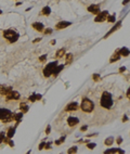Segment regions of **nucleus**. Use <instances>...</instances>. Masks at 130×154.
Listing matches in <instances>:
<instances>
[{
  "label": "nucleus",
  "instance_id": "4468645a",
  "mask_svg": "<svg viewBox=\"0 0 130 154\" xmlns=\"http://www.w3.org/2000/svg\"><path fill=\"white\" fill-rule=\"evenodd\" d=\"M63 67H64V65H56L55 67H54V70H53V75L54 76H56V75H59L60 72H61L62 70H63Z\"/></svg>",
  "mask_w": 130,
  "mask_h": 154
},
{
  "label": "nucleus",
  "instance_id": "dca6fc26",
  "mask_svg": "<svg viewBox=\"0 0 130 154\" xmlns=\"http://www.w3.org/2000/svg\"><path fill=\"white\" fill-rule=\"evenodd\" d=\"M118 52H119V54H120V56H124V57L129 56V49L126 48V47H124V48H121L120 50H118Z\"/></svg>",
  "mask_w": 130,
  "mask_h": 154
},
{
  "label": "nucleus",
  "instance_id": "f704fd0d",
  "mask_svg": "<svg viewBox=\"0 0 130 154\" xmlns=\"http://www.w3.org/2000/svg\"><path fill=\"white\" fill-rule=\"evenodd\" d=\"M50 130H51V127H50V126H48L47 129H46V133H47V134H50Z\"/></svg>",
  "mask_w": 130,
  "mask_h": 154
},
{
  "label": "nucleus",
  "instance_id": "9b49d317",
  "mask_svg": "<svg viewBox=\"0 0 130 154\" xmlns=\"http://www.w3.org/2000/svg\"><path fill=\"white\" fill-rule=\"evenodd\" d=\"M70 22H65V21H62V22H60V23L56 24V29H63L65 28V27H67V26H69L70 25Z\"/></svg>",
  "mask_w": 130,
  "mask_h": 154
},
{
  "label": "nucleus",
  "instance_id": "9d476101",
  "mask_svg": "<svg viewBox=\"0 0 130 154\" xmlns=\"http://www.w3.org/2000/svg\"><path fill=\"white\" fill-rule=\"evenodd\" d=\"M77 109H78V104L76 103V102H72V103H69L68 105L66 106L65 111H67V112H72V111H76Z\"/></svg>",
  "mask_w": 130,
  "mask_h": 154
},
{
  "label": "nucleus",
  "instance_id": "c756f323",
  "mask_svg": "<svg viewBox=\"0 0 130 154\" xmlns=\"http://www.w3.org/2000/svg\"><path fill=\"white\" fill-rule=\"evenodd\" d=\"M93 79L96 81H98V80H100V79H101V77H100L99 74H94V75H93Z\"/></svg>",
  "mask_w": 130,
  "mask_h": 154
},
{
  "label": "nucleus",
  "instance_id": "2f4dec72",
  "mask_svg": "<svg viewBox=\"0 0 130 154\" xmlns=\"http://www.w3.org/2000/svg\"><path fill=\"white\" fill-rule=\"evenodd\" d=\"M46 59H47V56H46V54H45V56H41V57L39 58V61H41V62H45V61H46Z\"/></svg>",
  "mask_w": 130,
  "mask_h": 154
},
{
  "label": "nucleus",
  "instance_id": "f8f14e48",
  "mask_svg": "<svg viewBox=\"0 0 130 154\" xmlns=\"http://www.w3.org/2000/svg\"><path fill=\"white\" fill-rule=\"evenodd\" d=\"M12 90L11 87H7V86H3V85H0V95L2 96H5L9 91Z\"/></svg>",
  "mask_w": 130,
  "mask_h": 154
},
{
  "label": "nucleus",
  "instance_id": "423d86ee",
  "mask_svg": "<svg viewBox=\"0 0 130 154\" xmlns=\"http://www.w3.org/2000/svg\"><path fill=\"white\" fill-rule=\"evenodd\" d=\"M5 97H7L8 100H18L20 99V93H18L17 91H14V90H11V91H9L5 95Z\"/></svg>",
  "mask_w": 130,
  "mask_h": 154
},
{
  "label": "nucleus",
  "instance_id": "0eeeda50",
  "mask_svg": "<svg viewBox=\"0 0 130 154\" xmlns=\"http://www.w3.org/2000/svg\"><path fill=\"white\" fill-rule=\"evenodd\" d=\"M107 15H108V12H107V11L99 12V13H98V15H97V18L94 19V21H96V22H103V21L106 20Z\"/></svg>",
  "mask_w": 130,
  "mask_h": 154
},
{
  "label": "nucleus",
  "instance_id": "5701e85b",
  "mask_svg": "<svg viewBox=\"0 0 130 154\" xmlns=\"http://www.w3.org/2000/svg\"><path fill=\"white\" fill-rule=\"evenodd\" d=\"M41 13H42L43 15H49V14L51 13V9H50L49 7H45V8L42 9V12H41Z\"/></svg>",
  "mask_w": 130,
  "mask_h": 154
},
{
  "label": "nucleus",
  "instance_id": "bb28decb",
  "mask_svg": "<svg viewBox=\"0 0 130 154\" xmlns=\"http://www.w3.org/2000/svg\"><path fill=\"white\" fill-rule=\"evenodd\" d=\"M66 58H67V60H66V63H67V64H69V63L72 62V59H73V54H70V53H69V54H67V57H66Z\"/></svg>",
  "mask_w": 130,
  "mask_h": 154
},
{
  "label": "nucleus",
  "instance_id": "4be33fe9",
  "mask_svg": "<svg viewBox=\"0 0 130 154\" xmlns=\"http://www.w3.org/2000/svg\"><path fill=\"white\" fill-rule=\"evenodd\" d=\"M14 134H15V128H9V130H8V134H7V137L9 139H11L13 136H14Z\"/></svg>",
  "mask_w": 130,
  "mask_h": 154
},
{
  "label": "nucleus",
  "instance_id": "2eb2a0df",
  "mask_svg": "<svg viewBox=\"0 0 130 154\" xmlns=\"http://www.w3.org/2000/svg\"><path fill=\"white\" fill-rule=\"evenodd\" d=\"M12 118L15 119L17 123H20L23 118V113H15V114H12Z\"/></svg>",
  "mask_w": 130,
  "mask_h": 154
},
{
  "label": "nucleus",
  "instance_id": "72a5a7b5",
  "mask_svg": "<svg viewBox=\"0 0 130 154\" xmlns=\"http://www.w3.org/2000/svg\"><path fill=\"white\" fill-rule=\"evenodd\" d=\"M45 144H46V142H41V143L39 144V150H42L43 148H45Z\"/></svg>",
  "mask_w": 130,
  "mask_h": 154
},
{
  "label": "nucleus",
  "instance_id": "7ed1b4c3",
  "mask_svg": "<svg viewBox=\"0 0 130 154\" xmlns=\"http://www.w3.org/2000/svg\"><path fill=\"white\" fill-rule=\"evenodd\" d=\"M18 33H16L15 31L13 29H8V31H4L3 32V37L5 39H8L10 42H15L16 40L18 39Z\"/></svg>",
  "mask_w": 130,
  "mask_h": 154
},
{
  "label": "nucleus",
  "instance_id": "412c9836",
  "mask_svg": "<svg viewBox=\"0 0 130 154\" xmlns=\"http://www.w3.org/2000/svg\"><path fill=\"white\" fill-rule=\"evenodd\" d=\"M41 99V95H32L29 97V101L31 102H35L36 100H40Z\"/></svg>",
  "mask_w": 130,
  "mask_h": 154
},
{
  "label": "nucleus",
  "instance_id": "1a4fd4ad",
  "mask_svg": "<svg viewBox=\"0 0 130 154\" xmlns=\"http://www.w3.org/2000/svg\"><path fill=\"white\" fill-rule=\"evenodd\" d=\"M67 123H68V125L70 127H73V126H76L78 123H79V119H78L77 117L70 116V117H68V119H67Z\"/></svg>",
  "mask_w": 130,
  "mask_h": 154
},
{
  "label": "nucleus",
  "instance_id": "a19ab883",
  "mask_svg": "<svg viewBox=\"0 0 130 154\" xmlns=\"http://www.w3.org/2000/svg\"><path fill=\"white\" fill-rule=\"evenodd\" d=\"M121 141H123V139H121V138H118V140H117L118 143H121Z\"/></svg>",
  "mask_w": 130,
  "mask_h": 154
},
{
  "label": "nucleus",
  "instance_id": "6ab92c4d",
  "mask_svg": "<svg viewBox=\"0 0 130 154\" xmlns=\"http://www.w3.org/2000/svg\"><path fill=\"white\" fill-rule=\"evenodd\" d=\"M119 58H120V54H119V52L117 51V52H115V53H114V56L111 58V63H114V62H116L117 61V60H119Z\"/></svg>",
  "mask_w": 130,
  "mask_h": 154
},
{
  "label": "nucleus",
  "instance_id": "a211bd4d",
  "mask_svg": "<svg viewBox=\"0 0 130 154\" xmlns=\"http://www.w3.org/2000/svg\"><path fill=\"white\" fill-rule=\"evenodd\" d=\"M105 153H121V154H124L125 151L120 150V149H110V150L105 151Z\"/></svg>",
  "mask_w": 130,
  "mask_h": 154
},
{
  "label": "nucleus",
  "instance_id": "ddd939ff",
  "mask_svg": "<svg viewBox=\"0 0 130 154\" xmlns=\"http://www.w3.org/2000/svg\"><path fill=\"white\" fill-rule=\"evenodd\" d=\"M32 27H34L36 31L38 32H42L43 31V24L42 23H39V22H36V23L32 24Z\"/></svg>",
  "mask_w": 130,
  "mask_h": 154
},
{
  "label": "nucleus",
  "instance_id": "f257e3e1",
  "mask_svg": "<svg viewBox=\"0 0 130 154\" xmlns=\"http://www.w3.org/2000/svg\"><path fill=\"white\" fill-rule=\"evenodd\" d=\"M101 105L105 109H111L113 105V98L112 95L107 91H104L101 97Z\"/></svg>",
  "mask_w": 130,
  "mask_h": 154
},
{
  "label": "nucleus",
  "instance_id": "c9c22d12",
  "mask_svg": "<svg viewBox=\"0 0 130 154\" xmlns=\"http://www.w3.org/2000/svg\"><path fill=\"white\" fill-rule=\"evenodd\" d=\"M45 33L46 34H51V33H52V29H46Z\"/></svg>",
  "mask_w": 130,
  "mask_h": 154
},
{
  "label": "nucleus",
  "instance_id": "4c0bfd02",
  "mask_svg": "<svg viewBox=\"0 0 130 154\" xmlns=\"http://www.w3.org/2000/svg\"><path fill=\"white\" fill-rule=\"evenodd\" d=\"M125 71H126V67H125V66L120 67V72H125Z\"/></svg>",
  "mask_w": 130,
  "mask_h": 154
},
{
  "label": "nucleus",
  "instance_id": "b1692460",
  "mask_svg": "<svg viewBox=\"0 0 130 154\" xmlns=\"http://www.w3.org/2000/svg\"><path fill=\"white\" fill-rule=\"evenodd\" d=\"M65 54V49H60V50L56 52V58L60 59V58H62Z\"/></svg>",
  "mask_w": 130,
  "mask_h": 154
},
{
  "label": "nucleus",
  "instance_id": "f03ea898",
  "mask_svg": "<svg viewBox=\"0 0 130 154\" xmlns=\"http://www.w3.org/2000/svg\"><path fill=\"white\" fill-rule=\"evenodd\" d=\"M80 106H81V110H82L83 112H86V113H91V112L93 111V109H94L93 102L88 98H83L82 99V102H81Z\"/></svg>",
  "mask_w": 130,
  "mask_h": 154
},
{
  "label": "nucleus",
  "instance_id": "7c9ffc66",
  "mask_svg": "<svg viewBox=\"0 0 130 154\" xmlns=\"http://www.w3.org/2000/svg\"><path fill=\"white\" fill-rule=\"evenodd\" d=\"M87 147H88L89 149H93V148H96V143H88Z\"/></svg>",
  "mask_w": 130,
  "mask_h": 154
},
{
  "label": "nucleus",
  "instance_id": "473e14b6",
  "mask_svg": "<svg viewBox=\"0 0 130 154\" xmlns=\"http://www.w3.org/2000/svg\"><path fill=\"white\" fill-rule=\"evenodd\" d=\"M4 134L3 133H1L0 134V143H1V142H3V139H4Z\"/></svg>",
  "mask_w": 130,
  "mask_h": 154
},
{
  "label": "nucleus",
  "instance_id": "393cba45",
  "mask_svg": "<svg viewBox=\"0 0 130 154\" xmlns=\"http://www.w3.org/2000/svg\"><path fill=\"white\" fill-rule=\"evenodd\" d=\"M107 21L108 22H112V23H113V22H115V15H107Z\"/></svg>",
  "mask_w": 130,
  "mask_h": 154
},
{
  "label": "nucleus",
  "instance_id": "79ce46f5",
  "mask_svg": "<svg viewBox=\"0 0 130 154\" xmlns=\"http://www.w3.org/2000/svg\"><path fill=\"white\" fill-rule=\"evenodd\" d=\"M129 96H130V90L128 89V91H127V98H129Z\"/></svg>",
  "mask_w": 130,
  "mask_h": 154
},
{
  "label": "nucleus",
  "instance_id": "58836bf2",
  "mask_svg": "<svg viewBox=\"0 0 130 154\" xmlns=\"http://www.w3.org/2000/svg\"><path fill=\"white\" fill-rule=\"evenodd\" d=\"M87 128H88L87 126H82V127H81V130H87Z\"/></svg>",
  "mask_w": 130,
  "mask_h": 154
},
{
  "label": "nucleus",
  "instance_id": "e433bc0d",
  "mask_svg": "<svg viewBox=\"0 0 130 154\" xmlns=\"http://www.w3.org/2000/svg\"><path fill=\"white\" fill-rule=\"evenodd\" d=\"M45 147H46V149H50V148H51V144H50V143H46Z\"/></svg>",
  "mask_w": 130,
  "mask_h": 154
},
{
  "label": "nucleus",
  "instance_id": "39448f33",
  "mask_svg": "<svg viewBox=\"0 0 130 154\" xmlns=\"http://www.w3.org/2000/svg\"><path fill=\"white\" fill-rule=\"evenodd\" d=\"M56 65H58V62H51V63H49L47 66L45 67V70H43V75H45L46 77L51 76V75H52V73H53L54 67H55Z\"/></svg>",
  "mask_w": 130,
  "mask_h": 154
},
{
  "label": "nucleus",
  "instance_id": "c85d7f7f",
  "mask_svg": "<svg viewBox=\"0 0 130 154\" xmlns=\"http://www.w3.org/2000/svg\"><path fill=\"white\" fill-rule=\"evenodd\" d=\"M64 140H65V137H61V138H60V139L58 140V141H55V144H56V145L61 144V143H62V142H63V141H64Z\"/></svg>",
  "mask_w": 130,
  "mask_h": 154
},
{
  "label": "nucleus",
  "instance_id": "cd10ccee",
  "mask_svg": "<svg viewBox=\"0 0 130 154\" xmlns=\"http://www.w3.org/2000/svg\"><path fill=\"white\" fill-rule=\"evenodd\" d=\"M76 152H77V148H76V147H74V148H70V149L68 150V151H67V153H76Z\"/></svg>",
  "mask_w": 130,
  "mask_h": 154
},
{
  "label": "nucleus",
  "instance_id": "aec40b11",
  "mask_svg": "<svg viewBox=\"0 0 130 154\" xmlns=\"http://www.w3.org/2000/svg\"><path fill=\"white\" fill-rule=\"evenodd\" d=\"M20 109L22 111V113H26V112H28V105H27L26 103H21L20 104Z\"/></svg>",
  "mask_w": 130,
  "mask_h": 154
},
{
  "label": "nucleus",
  "instance_id": "20e7f679",
  "mask_svg": "<svg viewBox=\"0 0 130 154\" xmlns=\"http://www.w3.org/2000/svg\"><path fill=\"white\" fill-rule=\"evenodd\" d=\"M12 118V112L10 110L7 109H0V120L7 123V122H11Z\"/></svg>",
  "mask_w": 130,
  "mask_h": 154
},
{
  "label": "nucleus",
  "instance_id": "37998d69",
  "mask_svg": "<svg viewBox=\"0 0 130 154\" xmlns=\"http://www.w3.org/2000/svg\"><path fill=\"white\" fill-rule=\"evenodd\" d=\"M128 2H129V0H125L123 3H124V4H126V3H128Z\"/></svg>",
  "mask_w": 130,
  "mask_h": 154
},
{
  "label": "nucleus",
  "instance_id": "c03bdc74",
  "mask_svg": "<svg viewBox=\"0 0 130 154\" xmlns=\"http://www.w3.org/2000/svg\"><path fill=\"white\" fill-rule=\"evenodd\" d=\"M1 13H2V11H1V10H0V14H1Z\"/></svg>",
  "mask_w": 130,
  "mask_h": 154
},
{
  "label": "nucleus",
  "instance_id": "f3484780",
  "mask_svg": "<svg viewBox=\"0 0 130 154\" xmlns=\"http://www.w3.org/2000/svg\"><path fill=\"white\" fill-rule=\"evenodd\" d=\"M120 25H121V22H118V23H117V24H116V25H115V26H114V27H113V28H112V29H111V31H110V32H108V33H107V34H106V36H105V38H106V37H108V36H110V35H111V34H112V33H114V32H115V31H116V29H118V28H119V27H120Z\"/></svg>",
  "mask_w": 130,
  "mask_h": 154
},
{
  "label": "nucleus",
  "instance_id": "a878e982",
  "mask_svg": "<svg viewBox=\"0 0 130 154\" xmlns=\"http://www.w3.org/2000/svg\"><path fill=\"white\" fill-rule=\"evenodd\" d=\"M113 141H114L113 138H107L106 140H105V144H106V145H111V144L113 143Z\"/></svg>",
  "mask_w": 130,
  "mask_h": 154
},
{
  "label": "nucleus",
  "instance_id": "ea45409f",
  "mask_svg": "<svg viewBox=\"0 0 130 154\" xmlns=\"http://www.w3.org/2000/svg\"><path fill=\"white\" fill-rule=\"evenodd\" d=\"M40 40H41V38H37V39L34 40V42H38V41H40Z\"/></svg>",
  "mask_w": 130,
  "mask_h": 154
},
{
  "label": "nucleus",
  "instance_id": "6e6552de",
  "mask_svg": "<svg viewBox=\"0 0 130 154\" xmlns=\"http://www.w3.org/2000/svg\"><path fill=\"white\" fill-rule=\"evenodd\" d=\"M88 11L93 14H98L100 12V5L99 4H91L90 7L88 8Z\"/></svg>",
  "mask_w": 130,
  "mask_h": 154
}]
</instances>
